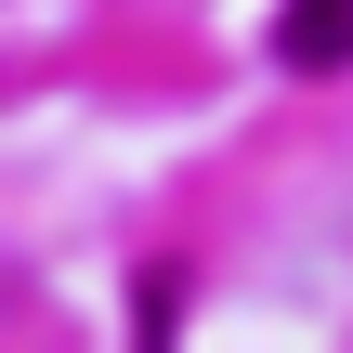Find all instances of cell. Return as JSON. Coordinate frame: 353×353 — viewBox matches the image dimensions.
<instances>
[{
    "instance_id": "obj_1",
    "label": "cell",
    "mask_w": 353,
    "mask_h": 353,
    "mask_svg": "<svg viewBox=\"0 0 353 353\" xmlns=\"http://www.w3.org/2000/svg\"><path fill=\"white\" fill-rule=\"evenodd\" d=\"M275 65H301V79L353 65V0H288L275 13Z\"/></svg>"
}]
</instances>
